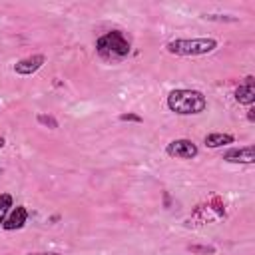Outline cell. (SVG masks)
<instances>
[{
	"label": "cell",
	"instance_id": "1",
	"mask_svg": "<svg viewBox=\"0 0 255 255\" xmlns=\"http://www.w3.org/2000/svg\"><path fill=\"white\" fill-rule=\"evenodd\" d=\"M167 108L179 116H195L205 112L207 100L201 92L189 88H177L167 96Z\"/></svg>",
	"mask_w": 255,
	"mask_h": 255
},
{
	"label": "cell",
	"instance_id": "2",
	"mask_svg": "<svg viewBox=\"0 0 255 255\" xmlns=\"http://www.w3.org/2000/svg\"><path fill=\"white\" fill-rule=\"evenodd\" d=\"M96 52L106 62H120L129 54V42L120 30H112L96 40Z\"/></svg>",
	"mask_w": 255,
	"mask_h": 255
},
{
	"label": "cell",
	"instance_id": "3",
	"mask_svg": "<svg viewBox=\"0 0 255 255\" xmlns=\"http://www.w3.org/2000/svg\"><path fill=\"white\" fill-rule=\"evenodd\" d=\"M217 48L215 38H177L165 44V50L175 56H203Z\"/></svg>",
	"mask_w": 255,
	"mask_h": 255
},
{
	"label": "cell",
	"instance_id": "4",
	"mask_svg": "<svg viewBox=\"0 0 255 255\" xmlns=\"http://www.w3.org/2000/svg\"><path fill=\"white\" fill-rule=\"evenodd\" d=\"M165 153L169 157H177V159H193L199 153V147L195 145V141L181 137V139L169 141L167 147H165Z\"/></svg>",
	"mask_w": 255,
	"mask_h": 255
},
{
	"label": "cell",
	"instance_id": "5",
	"mask_svg": "<svg viewBox=\"0 0 255 255\" xmlns=\"http://www.w3.org/2000/svg\"><path fill=\"white\" fill-rule=\"evenodd\" d=\"M46 62V56L44 54H34V56H28L24 60H18L14 64V72L20 74V76H32L34 72H38Z\"/></svg>",
	"mask_w": 255,
	"mask_h": 255
},
{
	"label": "cell",
	"instance_id": "6",
	"mask_svg": "<svg viewBox=\"0 0 255 255\" xmlns=\"http://www.w3.org/2000/svg\"><path fill=\"white\" fill-rule=\"evenodd\" d=\"M223 159L229 163H253L255 161V147L253 145L231 147L223 153Z\"/></svg>",
	"mask_w": 255,
	"mask_h": 255
},
{
	"label": "cell",
	"instance_id": "7",
	"mask_svg": "<svg viewBox=\"0 0 255 255\" xmlns=\"http://www.w3.org/2000/svg\"><path fill=\"white\" fill-rule=\"evenodd\" d=\"M26 219H28V209H26L24 205H16V207L6 215V219H4V223H2V227H4V229H8V231H14V229L24 227Z\"/></svg>",
	"mask_w": 255,
	"mask_h": 255
},
{
	"label": "cell",
	"instance_id": "8",
	"mask_svg": "<svg viewBox=\"0 0 255 255\" xmlns=\"http://www.w3.org/2000/svg\"><path fill=\"white\" fill-rule=\"evenodd\" d=\"M235 100L243 106H251L255 102V78L247 76L245 82L235 90Z\"/></svg>",
	"mask_w": 255,
	"mask_h": 255
},
{
	"label": "cell",
	"instance_id": "9",
	"mask_svg": "<svg viewBox=\"0 0 255 255\" xmlns=\"http://www.w3.org/2000/svg\"><path fill=\"white\" fill-rule=\"evenodd\" d=\"M235 137L231 133H221V131H215V133H207L205 135V145L207 147H221V145H227V143H233Z\"/></svg>",
	"mask_w": 255,
	"mask_h": 255
},
{
	"label": "cell",
	"instance_id": "10",
	"mask_svg": "<svg viewBox=\"0 0 255 255\" xmlns=\"http://www.w3.org/2000/svg\"><path fill=\"white\" fill-rule=\"evenodd\" d=\"M12 195L10 193H0V225L4 223L6 215L10 213V207H12Z\"/></svg>",
	"mask_w": 255,
	"mask_h": 255
},
{
	"label": "cell",
	"instance_id": "11",
	"mask_svg": "<svg viewBox=\"0 0 255 255\" xmlns=\"http://www.w3.org/2000/svg\"><path fill=\"white\" fill-rule=\"evenodd\" d=\"M187 249H189L191 253H203V255L215 253V247H209V245H189Z\"/></svg>",
	"mask_w": 255,
	"mask_h": 255
},
{
	"label": "cell",
	"instance_id": "12",
	"mask_svg": "<svg viewBox=\"0 0 255 255\" xmlns=\"http://www.w3.org/2000/svg\"><path fill=\"white\" fill-rule=\"evenodd\" d=\"M38 122H40V124H44V126H50L52 129H54V128H58V122H56L52 116H44V114H40V116H38Z\"/></svg>",
	"mask_w": 255,
	"mask_h": 255
},
{
	"label": "cell",
	"instance_id": "13",
	"mask_svg": "<svg viewBox=\"0 0 255 255\" xmlns=\"http://www.w3.org/2000/svg\"><path fill=\"white\" fill-rule=\"evenodd\" d=\"M120 120H122V122H137V124L141 122V118H139V116H135V114H122V116H120Z\"/></svg>",
	"mask_w": 255,
	"mask_h": 255
},
{
	"label": "cell",
	"instance_id": "14",
	"mask_svg": "<svg viewBox=\"0 0 255 255\" xmlns=\"http://www.w3.org/2000/svg\"><path fill=\"white\" fill-rule=\"evenodd\" d=\"M247 120H249V122H255V110H253V108L247 110Z\"/></svg>",
	"mask_w": 255,
	"mask_h": 255
},
{
	"label": "cell",
	"instance_id": "15",
	"mask_svg": "<svg viewBox=\"0 0 255 255\" xmlns=\"http://www.w3.org/2000/svg\"><path fill=\"white\" fill-rule=\"evenodd\" d=\"M30 255H60V253H30Z\"/></svg>",
	"mask_w": 255,
	"mask_h": 255
},
{
	"label": "cell",
	"instance_id": "16",
	"mask_svg": "<svg viewBox=\"0 0 255 255\" xmlns=\"http://www.w3.org/2000/svg\"><path fill=\"white\" fill-rule=\"evenodd\" d=\"M4 143H6V141H4V137H0V147H4Z\"/></svg>",
	"mask_w": 255,
	"mask_h": 255
},
{
	"label": "cell",
	"instance_id": "17",
	"mask_svg": "<svg viewBox=\"0 0 255 255\" xmlns=\"http://www.w3.org/2000/svg\"><path fill=\"white\" fill-rule=\"evenodd\" d=\"M0 173H2V167H0Z\"/></svg>",
	"mask_w": 255,
	"mask_h": 255
}]
</instances>
